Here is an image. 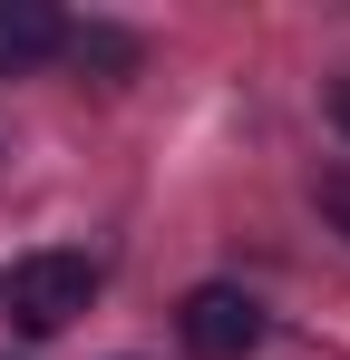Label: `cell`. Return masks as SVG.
<instances>
[{
	"label": "cell",
	"instance_id": "3957f363",
	"mask_svg": "<svg viewBox=\"0 0 350 360\" xmlns=\"http://www.w3.org/2000/svg\"><path fill=\"white\" fill-rule=\"evenodd\" d=\"M49 59H68V10L58 0H0V78H30Z\"/></svg>",
	"mask_w": 350,
	"mask_h": 360
},
{
	"label": "cell",
	"instance_id": "277c9868",
	"mask_svg": "<svg viewBox=\"0 0 350 360\" xmlns=\"http://www.w3.org/2000/svg\"><path fill=\"white\" fill-rule=\"evenodd\" d=\"M68 59L88 68V78H98V88H117V78H127V68L146 59V49H136V30H108V20H98V30H68Z\"/></svg>",
	"mask_w": 350,
	"mask_h": 360
},
{
	"label": "cell",
	"instance_id": "52a82bcc",
	"mask_svg": "<svg viewBox=\"0 0 350 360\" xmlns=\"http://www.w3.org/2000/svg\"><path fill=\"white\" fill-rule=\"evenodd\" d=\"M0 360H10V351H0Z\"/></svg>",
	"mask_w": 350,
	"mask_h": 360
},
{
	"label": "cell",
	"instance_id": "6da1fadb",
	"mask_svg": "<svg viewBox=\"0 0 350 360\" xmlns=\"http://www.w3.org/2000/svg\"><path fill=\"white\" fill-rule=\"evenodd\" d=\"M0 302H10V321H20L30 341H49V331H68V321L98 302V263H88V253H30V263H10Z\"/></svg>",
	"mask_w": 350,
	"mask_h": 360
},
{
	"label": "cell",
	"instance_id": "5b68a950",
	"mask_svg": "<svg viewBox=\"0 0 350 360\" xmlns=\"http://www.w3.org/2000/svg\"><path fill=\"white\" fill-rule=\"evenodd\" d=\"M311 205H321V214H331V224L350 234V166H331V176L311 185Z\"/></svg>",
	"mask_w": 350,
	"mask_h": 360
},
{
	"label": "cell",
	"instance_id": "7a4b0ae2",
	"mask_svg": "<svg viewBox=\"0 0 350 360\" xmlns=\"http://www.w3.org/2000/svg\"><path fill=\"white\" fill-rule=\"evenodd\" d=\"M175 331H185L195 360H253L263 351V302L243 292V283H195L185 311H175Z\"/></svg>",
	"mask_w": 350,
	"mask_h": 360
},
{
	"label": "cell",
	"instance_id": "8992f818",
	"mask_svg": "<svg viewBox=\"0 0 350 360\" xmlns=\"http://www.w3.org/2000/svg\"><path fill=\"white\" fill-rule=\"evenodd\" d=\"M331 127L350 136V78H331Z\"/></svg>",
	"mask_w": 350,
	"mask_h": 360
}]
</instances>
